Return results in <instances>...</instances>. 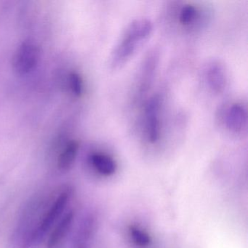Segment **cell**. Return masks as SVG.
<instances>
[{"label": "cell", "instance_id": "cell-1", "mask_svg": "<svg viewBox=\"0 0 248 248\" xmlns=\"http://www.w3.org/2000/svg\"><path fill=\"white\" fill-rule=\"evenodd\" d=\"M152 31L153 23L149 18H139L132 21L123 31L111 53V68L119 69L125 64L149 39Z\"/></svg>", "mask_w": 248, "mask_h": 248}, {"label": "cell", "instance_id": "cell-2", "mask_svg": "<svg viewBox=\"0 0 248 248\" xmlns=\"http://www.w3.org/2000/svg\"><path fill=\"white\" fill-rule=\"evenodd\" d=\"M70 187L59 189L55 195L50 196L47 204L42 212L37 229L31 239V248H35L45 239L47 233L63 216V212L72 198Z\"/></svg>", "mask_w": 248, "mask_h": 248}, {"label": "cell", "instance_id": "cell-3", "mask_svg": "<svg viewBox=\"0 0 248 248\" xmlns=\"http://www.w3.org/2000/svg\"><path fill=\"white\" fill-rule=\"evenodd\" d=\"M40 59V46L32 40H26L18 46L14 54L13 67L18 75H28L35 69Z\"/></svg>", "mask_w": 248, "mask_h": 248}, {"label": "cell", "instance_id": "cell-4", "mask_svg": "<svg viewBox=\"0 0 248 248\" xmlns=\"http://www.w3.org/2000/svg\"><path fill=\"white\" fill-rule=\"evenodd\" d=\"M159 54L156 50H152L145 58L140 67L136 87V101H140L146 95L153 83L159 63Z\"/></svg>", "mask_w": 248, "mask_h": 248}, {"label": "cell", "instance_id": "cell-5", "mask_svg": "<svg viewBox=\"0 0 248 248\" xmlns=\"http://www.w3.org/2000/svg\"><path fill=\"white\" fill-rule=\"evenodd\" d=\"M162 98L155 95L148 100L145 107V127L149 143L155 144L159 141L161 135L160 114Z\"/></svg>", "mask_w": 248, "mask_h": 248}, {"label": "cell", "instance_id": "cell-6", "mask_svg": "<svg viewBox=\"0 0 248 248\" xmlns=\"http://www.w3.org/2000/svg\"><path fill=\"white\" fill-rule=\"evenodd\" d=\"M224 124L232 133H241L247 128L248 111L243 104H232L226 108L224 114Z\"/></svg>", "mask_w": 248, "mask_h": 248}, {"label": "cell", "instance_id": "cell-7", "mask_svg": "<svg viewBox=\"0 0 248 248\" xmlns=\"http://www.w3.org/2000/svg\"><path fill=\"white\" fill-rule=\"evenodd\" d=\"M205 80L209 88L215 93L220 94L224 91L227 84V74L224 66L220 62L213 61L205 69Z\"/></svg>", "mask_w": 248, "mask_h": 248}, {"label": "cell", "instance_id": "cell-8", "mask_svg": "<svg viewBox=\"0 0 248 248\" xmlns=\"http://www.w3.org/2000/svg\"><path fill=\"white\" fill-rule=\"evenodd\" d=\"M75 220V211L69 210L63 215L52 231L48 240L47 248H59L69 234Z\"/></svg>", "mask_w": 248, "mask_h": 248}, {"label": "cell", "instance_id": "cell-9", "mask_svg": "<svg viewBox=\"0 0 248 248\" xmlns=\"http://www.w3.org/2000/svg\"><path fill=\"white\" fill-rule=\"evenodd\" d=\"M90 162L96 172L105 176H110L117 170V163L107 154L95 152L90 156Z\"/></svg>", "mask_w": 248, "mask_h": 248}, {"label": "cell", "instance_id": "cell-10", "mask_svg": "<svg viewBox=\"0 0 248 248\" xmlns=\"http://www.w3.org/2000/svg\"><path fill=\"white\" fill-rule=\"evenodd\" d=\"M79 149V143L78 140H70L66 143L58 156L57 166L61 171L66 172L72 168L78 156Z\"/></svg>", "mask_w": 248, "mask_h": 248}, {"label": "cell", "instance_id": "cell-11", "mask_svg": "<svg viewBox=\"0 0 248 248\" xmlns=\"http://www.w3.org/2000/svg\"><path fill=\"white\" fill-rule=\"evenodd\" d=\"M200 11L195 5L187 4L184 5L178 14V22L183 27H189L195 24L200 18Z\"/></svg>", "mask_w": 248, "mask_h": 248}, {"label": "cell", "instance_id": "cell-12", "mask_svg": "<svg viewBox=\"0 0 248 248\" xmlns=\"http://www.w3.org/2000/svg\"><path fill=\"white\" fill-rule=\"evenodd\" d=\"M129 233L133 242L140 248H146L152 242L150 236L147 232L134 225L129 228Z\"/></svg>", "mask_w": 248, "mask_h": 248}, {"label": "cell", "instance_id": "cell-13", "mask_svg": "<svg viewBox=\"0 0 248 248\" xmlns=\"http://www.w3.org/2000/svg\"><path fill=\"white\" fill-rule=\"evenodd\" d=\"M69 84L72 93L76 97L82 96L83 93V80L78 72H72L69 77Z\"/></svg>", "mask_w": 248, "mask_h": 248}, {"label": "cell", "instance_id": "cell-14", "mask_svg": "<svg viewBox=\"0 0 248 248\" xmlns=\"http://www.w3.org/2000/svg\"><path fill=\"white\" fill-rule=\"evenodd\" d=\"M88 242H88V241L75 239L73 248H88Z\"/></svg>", "mask_w": 248, "mask_h": 248}]
</instances>
